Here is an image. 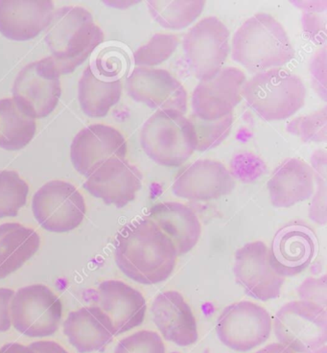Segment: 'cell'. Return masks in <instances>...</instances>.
Returning a JSON list of instances; mask_svg holds the SVG:
<instances>
[{
  "label": "cell",
  "mask_w": 327,
  "mask_h": 353,
  "mask_svg": "<svg viewBox=\"0 0 327 353\" xmlns=\"http://www.w3.org/2000/svg\"><path fill=\"white\" fill-rule=\"evenodd\" d=\"M230 32L216 17L197 22L184 36L186 62L197 79L210 80L223 68L230 51Z\"/></svg>",
  "instance_id": "8"
},
{
  "label": "cell",
  "mask_w": 327,
  "mask_h": 353,
  "mask_svg": "<svg viewBox=\"0 0 327 353\" xmlns=\"http://www.w3.org/2000/svg\"><path fill=\"white\" fill-rule=\"evenodd\" d=\"M103 41L102 29L81 6L56 10L46 32L50 57L61 75L73 72Z\"/></svg>",
  "instance_id": "2"
},
{
  "label": "cell",
  "mask_w": 327,
  "mask_h": 353,
  "mask_svg": "<svg viewBox=\"0 0 327 353\" xmlns=\"http://www.w3.org/2000/svg\"><path fill=\"white\" fill-rule=\"evenodd\" d=\"M255 353H295L288 347H285L284 345L280 344V343H272L266 345V347H262L259 350H257Z\"/></svg>",
  "instance_id": "43"
},
{
  "label": "cell",
  "mask_w": 327,
  "mask_h": 353,
  "mask_svg": "<svg viewBox=\"0 0 327 353\" xmlns=\"http://www.w3.org/2000/svg\"><path fill=\"white\" fill-rule=\"evenodd\" d=\"M128 94L135 101L157 110H178L186 114L188 95L170 72L161 68L137 66L126 79Z\"/></svg>",
  "instance_id": "13"
},
{
  "label": "cell",
  "mask_w": 327,
  "mask_h": 353,
  "mask_svg": "<svg viewBox=\"0 0 327 353\" xmlns=\"http://www.w3.org/2000/svg\"><path fill=\"white\" fill-rule=\"evenodd\" d=\"M63 311L61 299L49 287H22L14 292L12 300V325L27 337H48L60 327Z\"/></svg>",
  "instance_id": "7"
},
{
  "label": "cell",
  "mask_w": 327,
  "mask_h": 353,
  "mask_svg": "<svg viewBox=\"0 0 327 353\" xmlns=\"http://www.w3.org/2000/svg\"><path fill=\"white\" fill-rule=\"evenodd\" d=\"M272 330L270 313L252 301H239L224 309L216 323L219 340L228 349L248 352L266 343Z\"/></svg>",
  "instance_id": "10"
},
{
  "label": "cell",
  "mask_w": 327,
  "mask_h": 353,
  "mask_svg": "<svg viewBox=\"0 0 327 353\" xmlns=\"http://www.w3.org/2000/svg\"><path fill=\"white\" fill-rule=\"evenodd\" d=\"M188 119L195 130L197 151H208L220 145L230 136L232 128V114L217 120H204L191 114Z\"/></svg>",
  "instance_id": "31"
},
{
  "label": "cell",
  "mask_w": 327,
  "mask_h": 353,
  "mask_svg": "<svg viewBox=\"0 0 327 353\" xmlns=\"http://www.w3.org/2000/svg\"><path fill=\"white\" fill-rule=\"evenodd\" d=\"M13 98L34 119L48 117L61 95V74L50 56L28 63L14 81Z\"/></svg>",
  "instance_id": "11"
},
{
  "label": "cell",
  "mask_w": 327,
  "mask_h": 353,
  "mask_svg": "<svg viewBox=\"0 0 327 353\" xmlns=\"http://www.w3.org/2000/svg\"><path fill=\"white\" fill-rule=\"evenodd\" d=\"M178 257L171 239L147 217L124 225L115 236V263L127 278L139 284L166 281Z\"/></svg>",
  "instance_id": "1"
},
{
  "label": "cell",
  "mask_w": 327,
  "mask_h": 353,
  "mask_svg": "<svg viewBox=\"0 0 327 353\" xmlns=\"http://www.w3.org/2000/svg\"><path fill=\"white\" fill-rule=\"evenodd\" d=\"M318 240L313 230L301 223L285 225L275 234L269 249L272 268L284 279L306 271L316 256Z\"/></svg>",
  "instance_id": "16"
},
{
  "label": "cell",
  "mask_w": 327,
  "mask_h": 353,
  "mask_svg": "<svg viewBox=\"0 0 327 353\" xmlns=\"http://www.w3.org/2000/svg\"><path fill=\"white\" fill-rule=\"evenodd\" d=\"M297 295L302 301L314 303L326 309L327 306V279L326 276L319 279H306L297 288Z\"/></svg>",
  "instance_id": "38"
},
{
  "label": "cell",
  "mask_w": 327,
  "mask_h": 353,
  "mask_svg": "<svg viewBox=\"0 0 327 353\" xmlns=\"http://www.w3.org/2000/svg\"><path fill=\"white\" fill-rule=\"evenodd\" d=\"M114 353H166V347L159 333L144 330L123 338Z\"/></svg>",
  "instance_id": "35"
},
{
  "label": "cell",
  "mask_w": 327,
  "mask_h": 353,
  "mask_svg": "<svg viewBox=\"0 0 327 353\" xmlns=\"http://www.w3.org/2000/svg\"><path fill=\"white\" fill-rule=\"evenodd\" d=\"M145 154L166 168H179L196 151L195 130L178 110H157L145 121L139 134Z\"/></svg>",
  "instance_id": "4"
},
{
  "label": "cell",
  "mask_w": 327,
  "mask_h": 353,
  "mask_svg": "<svg viewBox=\"0 0 327 353\" xmlns=\"http://www.w3.org/2000/svg\"><path fill=\"white\" fill-rule=\"evenodd\" d=\"M0 353H36L30 345L19 344V343H9L0 347Z\"/></svg>",
  "instance_id": "42"
},
{
  "label": "cell",
  "mask_w": 327,
  "mask_h": 353,
  "mask_svg": "<svg viewBox=\"0 0 327 353\" xmlns=\"http://www.w3.org/2000/svg\"><path fill=\"white\" fill-rule=\"evenodd\" d=\"M139 1H112L107 2L108 4L112 5V6L117 7V8H129L132 5L139 3Z\"/></svg>",
  "instance_id": "44"
},
{
  "label": "cell",
  "mask_w": 327,
  "mask_h": 353,
  "mask_svg": "<svg viewBox=\"0 0 327 353\" xmlns=\"http://www.w3.org/2000/svg\"><path fill=\"white\" fill-rule=\"evenodd\" d=\"M171 239L179 256L192 251L201 234V225L195 212L184 203L164 202L155 205L148 217Z\"/></svg>",
  "instance_id": "23"
},
{
  "label": "cell",
  "mask_w": 327,
  "mask_h": 353,
  "mask_svg": "<svg viewBox=\"0 0 327 353\" xmlns=\"http://www.w3.org/2000/svg\"><path fill=\"white\" fill-rule=\"evenodd\" d=\"M314 180L316 181L313 199L309 208V218L317 224L326 225L327 222V154L324 150L315 151L311 157Z\"/></svg>",
  "instance_id": "32"
},
{
  "label": "cell",
  "mask_w": 327,
  "mask_h": 353,
  "mask_svg": "<svg viewBox=\"0 0 327 353\" xmlns=\"http://www.w3.org/2000/svg\"><path fill=\"white\" fill-rule=\"evenodd\" d=\"M142 186V174L126 159H112L88 176L83 188L107 205L124 208L137 197Z\"/></svg>",
  "instance_id": "17"
},
{
  "label": "cell",
  "mask_w": 327,
  "mask_h": 353,
  "mask_svg": "<svg viewBox=\"0 0 327 353\" xmlns=\"http://www.w3.org/2000/svg\"><path fill=\"white\" fill-rule=\"evenodd\" d=\"M29 345L35 350L36 353H70L55 341H36Z\"/></svg>",
  "instance_id": "40"
},
{
  "label": "cell",
  "mask_w": 327,
  "mask_h": 353,
  "mask_svg": "<svg viewBox=\"0 0 327 353\" xmlns=\"http://www.w3.org/2000/svg\"><path fill=\"white\" fill-rule=\"evenodd\" d=\"M55 12L51 0H0V33L12 41L35 39Z\"/></svg>",
  "instance_id": "21"
},
{
  "label": "cell",
  "mask_w": 327,
  "mask_h": 353,
  "mask_svg": "<svg viewBox=\"0 0 327 353\" xmlns=\"http://www.w3.org/2000/svg\"><path fill=\"white\" fill-rule=\"evenodd\" d=\"M90 65L105 79L121 81L129 70L130 58L126 51L119 46H105L92 56Z\"/></svg>",
  "instance_id": "33"
},
{
  "label": "cell",
  "mask_w": 327,
  "mask_h": 353,
  "mask_svg": "<svg viewBox=\"0 0 327 353\" xmlns=\"http://www.w3.org/2000/svg\"><path fill=\"white\" fill-rule=\"evenodd\" d=\"M36 130V119L24 112L13 97L0 99V148L21 150L30 143Z\"/></svg>",
  "instance_id": "27"
},
{
  "label": "cell",
  "mask_w": 327,
  "mask_h": 353,
  "mask_svg": "<svg viewBox=\"0 0 327 353\" xmlns=\"http://www.w3.org/2000/svg\"><path fill=\"white\" fill-rule=\"evenodd\" d=\"M274 332L293 352H317L326 347L327 310L306 301H290L275 314Z\"/></svg>",
  "instance_id": "6"
},
{
  "label": "cell",
  "mask_w": 327,
  "mask_h": 353,
  "mask_svg": "<svg viewBox=\"0 0 327 353\" xmlns=\"http://www.w3.org/2000/svg\"><path fill=\"white\" fill-rule=\"evenodd\" d=\"M326 11L304 12L301 26L307 39L318 46L326 43Z\"/></svg>",
  "instance_id": "37"
},
{
  "label": "cell",
  "mask_w": 327,
  "mask_h": 353,
  "mask_svg": "<svg viewBox=\"0 0 327 353\" xmlns=\"http://www.w3.org/2000/svg\"><path fill=\"white\" fill-rule=\"evenodd\" d=\"M179 44V38L174 34H156L148 43L135 51L132 59L137 66L153 68L168 60L178 48Z\"/></svg>",
  "instance_id": "30"
},
{
  "label": "cell",
  "mask_w": 327,
  "mask_h": 353,
  "mask_svg": "<svg viewBox=\"0 0 327 353\" xmlns=\"http://www.w3.org/2000/svg\"><path fill=\"white\" fill-rule=\"evenodd\" d=\"M128 145L117 129L104 124L86 127L76 134L70 146V159L81 175H90L112 159H126Z\"/></svg>",
  "instance_id": "15"
},
{
  "label": "cell",
  "mask_w": 327,
  "mask_h": 353,
  "mask_svg": "<svg viewBox=\"0 0 327 353\" xmlns=\"http://www.w3.org/2000/svg\"><path fill=\"white\" fill-rule=\"evenodd\" d=\"M312 353H326V347H323V349L317 350V352H312Z\"/></svg>",
  "instance_id": "45"
},
{
  "label": "cell",
  "mask_w": 327,
  "mask_h": 353,
  "mask_svg": "<svg viewBox=\"0 0 327 353\" xmlns=\"http://www.w3.org/2000/svg\"><path fill=\"white\" fill-rule=\"evenodd\" d=\"M231 55L248 70L261 72L287 65L295 50L281 23L269 14L258 13L235 32Z\"/></svg>",
  "instance_id": "3"
},
{
  "label": "cell",
  "mask_w": 327,
  "mask_h": 353,
  "mask_svg": "<svg viewBox=\"0 0 327 353\" xmlns=\"http://www.w3.org/2000/svg\"><path fill=\"white\" fill-rule=\"evenodd\" d=\"M247 82L239 68H223L210 80L200 81L191 97L192 114L204 120H217L232 114L243 97Z\"/></svg>",
  "instance_id": "14"
},
{
  "label": "cell",
  "mask_w": 327,
  "mask_h": 353,
  "mask_svg": "<svg viewBox=\"0 0 327 353\" xmlns=\"http://www.w3.org/2000/svg\"><path fill=\"white\" fill-rule=\"evenodd\" d=\"M205 353H208V352H205Z\"/></svg>",
  "instance_id": "46"
},
{
  "label": "cell",
  "mask_w": 327,
  "mask_h": 353,
  "mask_svg": "<svg viewBox=\"0 0 327 353\" xmlns=\"http://www.w3.org/2000/svg\"><path fill=\"white\" fill-rule=\"evenodd\" d=\"M63 327L68 342L81 353L104 349L115 337L109 317L98 305L72 311L68 314Z\"/></svg>",
  "instance_id": "22"
},
{
  "label": "cell",
  "mask_w": 327,
  "mask_h": 353,
  "mask_svg": "<svg viewBox=\"0 0 327 353\" xmlns=\"http://www.w3.org/2000/svg\"><path fill=\"white\" fill-rule=\"evenodd\" d=\"M99 307L109 317L115 336L139 327L146 317L144 296L122 281L109 279L98 286Z\"/></svg>",
  "instance_id": "20"
},
{
  "label": "cell",
  "mask_w": 327,
  "mask_h": 353,
  "mask_svg": "<svg viewBox=\"0 0 327 353\" xmlns=\"http://www.w3.org/2000/svg\"><path fill=\"white\" fill-rule=\"evenodd\" d=\"M151 311L162 339L179 347H189L198 341L195 316L179 292L170 290L159 294L153 301Z\"/></svg>",
  "instance_id": "19"
},
{
  "label": "cell",
  "mask_w": 327,
  "mask_h": 353,
  "mask_svg": "<svg viewBox=\"0 0 327 353\" xmlns=\"http://www.w3.org/2000/svg\"><path fill=\"white\" fill-rule=\"evenodd\" d=\"M293 5L301 9L302 12L311 11H327L326 0H297V1H291Z\"/></svg>",
  "instance_id": "41"
},
{
  "label": "cell",
  "mask_w": 327,
  "mask_h": 353,
  "mask_svg": "<svg viewBox=\"0 0 327 353\" xmlns=\"http://www.w3.org/2000/svg\"><path fill=\"white\" fill-rule=\"evenodd\" d=\"M235 276L248 296L268 301L279 298L285 279L270 261L269 248L261 241L247 243L235 254Z\"/></svg>",
  "instance_id": "12"
},
{
  "label": "cell",
  "mask_w": 327,
  "mask_h": 353,
  "mask_svg": "<svg viewBox=\"0 0 327 353\" xmlns=\"http://www.w3.org/2000/svg\"><path fill=\"white\" fill-rule=\"evenodd\" d=\"M121 81H110L98 75L88 65L78 83V100L81 109L90 117H104L119 102Z\"/></svg>",
  "instance_id": "26"
},
{
  "label": "cell",
  "mask_w": 327,
  "mask_h": 353,
  "mask_svg": "<svg viewBox=\"0 0 327 353\" xmlns=\"http://www.w3.org/2000/svg\"><path fill=\"white\" fill-rule=\"evenodd\" d=\"M286 130L304 142H326L327 107L291 120L287 123Z\"/></svg>",
  "instance_id": "34"
},
{
  "label": "cell",
  "mask_w": 327,
  "mask_h": 353,
  "mask_svg": "<svg viewBox=\"0 0 327 353\" xmlns=\"http://www.w3.org/2000/svg\"><path fill=\"white\" fill-rule=\"evenodd\" d=\"M206 6L204 0H150L147 8L164 28L181 30L193 23Z\"/></svg>",
  "instance_id": "28"
},
{
  "label": "cell",
  "mask_w": 327,
  "mask_h": 353,
  "mask_svg": "<svg viewBox=\"0 0 327 353\" xmlns=\"http://www.w3.org/2000/svg\"><path fill=\"white\" fill-rule=\"evenodd\" d=\"M326 44L315 52L309 63L310 78L315 92L324 102L327 99Z\"/></svg>",
  "instance_id": "36"
},
{
  "label": "cell",
  "mask_w": 327,
  "mask_h": 353,
  "mask_svg": "<svg viewBox=\"0 0 327 353\" xmlns=\"http://www.w3.org/2000/svg\"><path fill=\"white\" fill-rule=\"evenodd\" d=\"M243 97L261 119H289L304 107L306 88L299 76L281 68L261 71L246 82Z\"/></svg>",
  "instance_id": "5"
},
{
  "label": "cell",
  "mask_w": 327,
  "mask_h": 353,
  "mask_svg": "<svg viewBox=\"0 0 327 353\" xmlns=\"http://www.w3.org/2000/svg\"><path fill=\"white\" fill-rule=\"evenodd\" d=\"M41 237L31 228L19 223L0 225V279L21 269L35 256Z\"/></svg>",
  "instance_id": "25"
},
{
  "label": "cell",
  "mask_w": 327,
  "mask_h": 353,
  "mask_svg": "<svg viewBox=\"0 0 327 353\" xmlns=\"http://www.w3.org/2000/svg\"><path fill=\"white\" fill-rule=\"evenodd\" d=\"M270 200L275 208H291L314 194L313 169L299 159H286L268 181Z\"/></svg>",
  "instance_id": "24"
},
{
  "label": "cell",
  "mask_w": 327,
  "mask_h": 353,
  "mask_svg": "<svg viewBox=\"0 0 327 353\" xmlns=\"http://www.w3.org/2000/svg\"><path fill=\"white\" fill-rule=\"evenodd\" d=\"M32 212L44 230L63 234L82 224L87 207L83 195L72 183L56 180L37 191L32 200Z\"/></svg>",
  "instance_id": "9"
},
{
  "label": "cell",
  "mask_w": 327,
  "mask_h": 353,
  "mask_svg": "<svg viewBox=\"0 0 327 353\" xmlns=\"http://www.w3.org/2000/svg\"><path fill=\"white\" fill-rule=\"evenodd\" d=\"M235 188V178L223 163L199 159L179 172L172 190L179 198L208 202L230 194Z\"/></svg>",
  "instance_id": "18"
},
{
  "label": "cell",
  "mask_w": 327,
  "mask_h": 353,
  "mask_svg": "<svg viewBox=\"0 0 327 353\" xmlns=\"http://www.w3.org/2000/svg\"><path fill=\"white\" fill-rule=\"evenodd\" d=\"M13 289L0 288V332H6L12 327L11 303Z\"/></svg>",
  "instance_id": "39"
},
{
  "label": "cell",
  "mask_w": 327,
  "mask_h": 353,
  "mask_svg": "<svg viewBox=\"0 0 327 353\" xmlns=\"http://www.w3.org/2000/svg\"><path fill=\"white\" fill-rule=\"evenodd\" d=\"M29 186L14 171H0V218L14 217L26 205Z\"/></svg>",
  "instance_id": "29"
}]
</instances>
